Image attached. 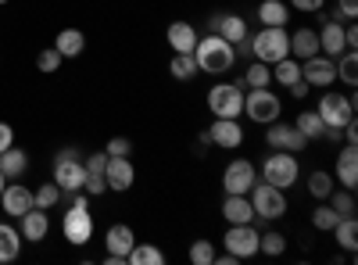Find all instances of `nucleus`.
<instances>
[{
    "instance_id": "f257e3e1",
    "label": "nucleus",
    "mask_w": 358,
    "mask_h": 265,
    "mask_svg": "<svg viewBox=\"0 0 358 265\" xmlns=\"http://www.w3.org/2000/svg\"><path fill=\"white\" fill-rule=\"evenodd\" d=\"M194 57H197V69L208 72V76H226L233 65H236V50L229 40H222L219 33H208L197 40L194 47Z\"/></svg>"
},
{
    "instance_id": "f03ea898",
    "label": "nucleus",
    "mask_w": 358,
    "mask_h": 265,
    "mask_svg": "<svg viewBox=\"0 0 358 265\" xmlns=\"http://www.w3.org/2000/svg\"><path fill=\"white\" fill-rule=\"evenodd\" d=\"M248 40H251L255 62H265V65H276L280 57L290 54V33H287V25H265L258 36H248Z\"/></svg>"
},
{
    "instance_id": "7ed1b4c3",
    "label": "nucleus",
    "mask_w": 358,
    "mask_h": 265,
    "mask_svg": "<svg viewBox=\"0 0 358 265\" xmlns=\"http://www.w3.org/2000/svg\"><path fill=\"white\" fill-rule=\"evenodd\" d=\"M319 119H322V126H326V133L322 136H330V140H337L341 136V129L355 119V101L351 97H341V94H326V97H319Z\"/></svg>"
},
{
    "instance_id": "20e7f679",
    "label": "nucleus",
    "mask_w": 358,
    "mask_h": 265,
    "mask_svg": "<svg viewBox=\"0 0 358 265\" xmlns=\"http://www.w3.org/2000/svg\"><path fill=\"white\" fill-rule=\"evenodd\" d=\"M62 229H65V241H69V244H76V248L90 244V237H94V215H90V208H86V197H83L79 190H76L72 208L65 212Z\"/></svg>"
},
{
    "instance_id": "39448f33",
    "label": "nucleus",
    "mask_w": 358,
    "mask_h": 265,
    "mask_svg": "<svg viewBox=\"0 0 358 265\" xmlns=\"http://www.w3.org/2000/svg\"><path fill=\"white\" fill-rule=\"evenodd\" d=\"M244 111L251 115V122L268 126V122L283 119V101L268 90V86H251V94L244 97Z\"/></svg>"
},
{
    "instance_id": "423d86ee",
    "label": "nucleus",
    "mask_w": 358,
    "mask_h": 265,
    "mask_svg": "<svg viewBox=\"0 0 358 265\" xmlns=\"http://www.w3.org/2000/svg\"><path fill=\"white\" fill-rule=\"evenodd\" d=\"M297 176H301V165H297V158L290 151H276V155H268L265 165H262V180L265 183H273L280 190H290L297 183Z\"/></svg>"
},
{
    "instance_id": "0eeeda50",
    "label": "nucleus",
    "mask_w": 358,
    "mask_h": 265,
    "mask_svg": "<svg viewBox=\"0 0 358 265\" xmlns=\"http://www.w3.org/2000/svg\"><path fill=\"white\" fill-rule=\"evenodd\" d=\"M208 111L215 119H236L244 111V90L236 83H215L208 90Z\"/></svg>"
},
{
    "instance_id": "6e6552de",
    "label": "nucleus",
    "mask_w": 358,
    "mask_h": 265,
    "mask_svg": "<svg viewBox=\"0 0 358 265\" xmlns=\"http://www.w3.org/2000/svg\"><path fill=\"white\" fill-rule=\"evenodd\" d=\"M251 208H255V215H262V219H283L287 215V194L280 190V187H273V183H255L251 187Z\"/></svg>"
},
{
    "instance_id": "1a4fd4ad",
    "label": "nucleus",
    "mask_w": 358,
    "mask_h": 265,
    "mask_svg": "<svg viewBox=\"0 0 358 265\" xmlns=\"http://www.w3.org/2000/svg\"><path fill=\"white\" fill-rule=\"evenodd\" d=\"M54 183L62 187V190H69V194L83 190V183H86V165L79 162L76 151H62V155L54 158Z\"/></svg>"
},
{
    "instance_id": "9d476101",
    "label": "nucleus",
    "mask_w": 358,
    "mask_h": 265,
    "mask_svg": "<svg viewBox=\"0 0 358 265\" xmlns=\"http://www.w3.org/2000/svg\"><path fill=\"white\" fill-rule=\"evenodd\" d=\"M255 183H258V169L248 158H233L222 172V190L226 194H251Z\"/></svg>"
},
{
    "instance_id": "9b49d317",
    "label": "nucleus",
    "mask_w": 358,
    "mask_h": 265,
    "mask_svg": "<svg viewBox=\"0 0 358 265\" xmlns=\"http://www.w3.org/2000/svg\"><path fill=\"white\" fill-rule=\"evenodd\" d=\"M258 237H262V233H258L251 222H236V226L226 229L222 248H226L233 258H251V255H258Z\"/></svg>"
},
{
    "instance_id": "f8f14e48",
    "label": "nucleus",
    "mask_w": 358,
    "mask_h": 265,
    "mask_svg": "<svg viewBox=\"0 0 358 265\" xmlns=\"http://www.w3.org/2000/svg\"><path fill=\"white\" fill-rule=\"evenodd\" d=\"M265 143L273 147V151H290V155H301L305 147H308V140L297 133V126H287L283 119L268 122V129H265Z\"/></svg>"
},
{
    "instance_id": "ddd939ff",
    "label": "nucleus",
    "mask_w": 358,
    "mask_h": 265,
    "mask_svg": "<svg viewBox=\"0 0 358 265\" xmlns=\"http://www.w3.org/2000/svg\"><path fill=\"white\" fill-rule=\"evenodd\" d=\"M301 79L308 86H319V90H326V86L337 83V62L326 54H315V57H305L301 62Z\"/></svg>"
},
{
    "instance_id": "4468645a",
    "label": "nucleus",
    "mask_w": 358,
    "mask_h": 265,
    "mask_svg": "<svg viewBox=\"0 0 358 265\" xmlns=\"http://www.w3.org/2000/svg\"><path fill=\"white\" fill-rule=\"evenodd\" d=\"M0 204H4V212L11 219H22L29 208H36V197H33V190H29L25 183H8L4 194H0Z\"/></svg>"
},
{
    "instance_id": "2eb2a0df",
    "label": "nucleus",
    "mask_w": 358,
    "mask_h": 265,
    "mask_svg": "<svg viewBox=\"0 0 358 265\" xmlns=\"http://www.w3.org/2000/svg\"><path fill=\"white\" fill-rule=\"evenodd\" d=\"M208 140H212L215 147H226V151H236V147L244 143V126L236 119H215L212 126H208Z\"/></svg>"
},
{
    "instance_id": "dca6fc26",
    "label": "nucleus",
    "mask_w": 358,
    "mask_h": 265,
    "mask_svg": "<svg viewBox=\"0 0 358 265\" xmlns=\"http://www.w3.org/2000/svg\"><path fill=\"white\" fill-rule=\"evenodd\" d=\"M104 244H108V255L118 258V265H122L126 255H129V248L136 244V233H133L126 222H115V226H108V233H104Z\"/></svg>"
},
{
    "instance_id": "f3484780",
    "label": "nucleus",
    "mask_w": 358,
    "mask_h": 265,
    "mask_svg": "<svg viewBox=\"0 0 358 265\" xmlns=\"http://www.w3.org/2000/svg\"><path fill=\"white\" fill-rule=\"evenodd\" d=\"M104 180H108V190L122 194L136 183V169L129 165V158H108V169H104Z\"/></svg>"
},
{
    "instance_id": "a211bd4d",
    "label": "nucleus",
    "mask_w": 358,
    "mask_h": 265,
    "mask_svg": "<svg viewBox=\"0 0 358 265\" xmlns=\"http://www.w3.org/2000/svg\"><path fill=\"white\" fill-rule=\"evenodd\" d=\"M319 50H322L326 57H334V62L348 50V43H344V25H341L337 18H330V22L319 29Z\"/></svg>"
},
{
    "instance_id": "6ab92c4d",
    "label": "nucleus",
    "mask_w": 358,
    "mask_h": 265,
    "mask_svg": "<svg viewBox=\"0 0 358 265\" xmlns=\"http://www.w3.org/2000/svg\"><path fill=\"white\" fill-rule=\"evenodd\" d=\"M165 40H169V47L176 50V54H194V47H197V29L190 25V22H172L169 25V33H165Z\"/></svg>"
},
{
    "instance_id": "aec40b11",
    "label": "nucleus",
    "mask_w": 358,
    "mask_h": 265,
    "mask_svg": "<svg viewBox=\"0 0 358 265\" xmlns=\"http://www.w3.org/2000/svg\"><path fill=\"white\" fill-rule=\"evenodd\" d=\"M222 219H226L229 226H236V222H251V219H255L251 197H248V194H226V201H222Z\"/></svg>"
},
{
    "instance_id": "412c9836",
    "label": "nucleus",
    "mask_w": 358,
    "mask_h": 265,
    "mask_svg": "<svg viewBox=\"0 0 358 265\" xmlns=\"http://www.w3.org/2000/svg\"><path fill=\"white\" fill-rule=\"evenodd\" d=\"M337 183L355 190L358 187V151H355V143L341 147V155H337Z\"/></svg>"
},
{
    "instance_id": "4be33fe9",
    "label": "nucleus",
    "mask_w": 358,
    "mask_h": 265,
    "mask_svg": "<svg viewBox=\"0 0 358 265\" xmlns=\"http://www.w3.org/2000/svg\"><path fill=\"white\" fill-rule=\"evenodd\" d=\"M290 54L297 57V62L322 54V50H319V33H315V29L305 25V29H297V33H290Z\"/></svg>"
},
{
    "instance_id": "5701e85b",
    "label": "nucleus",
    "mask_w": 358,
    "mask_h": 265,
    "mask_svg": "<svg viewBox=\"0 0 358 265\" xmlns=\"http://www.w3.org/2000/svg\"><path fill=\"white\" fill-rule=\"evenodd\" d=\"M47 229H50V219L43 208H29L22 215V241H43Z\"/></svg>"
},
{
    "instance_id": "b1692460",
    "label": "nucleus",
    "mask_w": 358,
    "mask_h": 265,
    "mask_svg": "<svg viewBox=\"0 0 358 265\" xmlns=\"http://www.w3.org/2000/svg\"><path fill=\"white\" fill-rule=\"evenodd\" d=\"M29 169V155L18 151V147L11 143L8 151H0V172L8 176V180H22V172Z\"/></svg>"
},
{
    "instance_id": "393cba45",
    "label": "nucleus",
    "mask_w": 358,
    "mask_h": 265,
    "mask_svg": "<svg viewBox=\"0 0 358 265\" xmlns=\"http://www.w3.org/2000/svg\"><path fill=\"white\" fill-rule=\"evenodd\" d=\"M83 47H86V36L79 33V29H62L57 40H54V50L62 54V57H79Z\"/></svg>"
},
{
    "instance_id": "a878e982",
    "label": "nucleus",
    "mask_w": 358,
    "mask_h": 265,
    "mask_svg": "<svg viewBox=\"0 0 358 265\" xmlns=\"http://www.w3.org/2000/svg\"><path fill=\"white\" fill-rule=\"evenodd\" d=\"M258 18H262V25H287L290 22V8L283 4V0H262Z\"/></svg>"
},
{
    "instance_id": "bb28decb",
    "label": "nucleus",
    "mask_w": 358,
    "mask_h": 265,
    "mask_svg": "<svg viewBox=\"0 0 358 265\" xmlns=\"http://www.w3.org/2000/svg\"><path fill=\"white\" fill-rule=\"evenodd\" d=\"M215 33L236 47L241 40H248V22H244L241 15H222V22H219V29H215Z\"/></svg>"
},
{
    "instance_id": "cd10ccee",
    "label": "nucleus",
    "mask_w": 358,
    "mask_h": 265,
    "mask_svg": "<svg viewBox=\"0 0 358 265\" xmlns=\"http://www.w3.org/2000/svg\"><path fill=\"white\" fill-rule=\"evenodd\" d=\"M22 251V233L8 222H0V262H15Z\"/></svg>"
},
{
    "instance_id": "c85d7f7f",
    "label": "nucleus",
    "mask_w": 358,
    "mask_h": 265,
    "mask_svg": "<svg viewBox=\"0 0 358 265\" xmlns=\"http://www.w3.org/2000/svg\"><path fill=\"white\" fill-rule=\"evenodd\" d=\"M334 233H337V244L344 251H355L358 248V219L355 215H341L337 226H334Z\"/></svg>"
},
{
    "instance_id": "c756f323",
    "label": "nucleus",
    "mask_w": 358,
    "mask_h": 265,
    "mask_svg": "<svg viewBox=\"0 0 358 265\" xmlns=\"http://www.w3.org/2000/svg\"><path fill=\"white\" fill-rule=\"evenodd\" d=\"M294 126H297V133H301L305 140H319L322 133H326V126H322V119H319V111H301L294 119Z\"/></svg>"
},
{
    "instance_id": "7c9ffc66",
    "label": "nucleus",
    "mask_w": 358,
    "mask_h": 265,
    "mask_svg": "<svg viewBox=\"0 0 358 265\" xmlns=\"http://www.w3.org/2000/svg\"><path fill=\"white\" fill-rule=\"evenodd\" d=\"M126 262H129V265H162L165 255H162L155 244H133L129 255H126Z\"/></svg>"
},
{
    "instance_id": "2f4dec72",
    "label": "nucleus",
    "mask_w": 358,
    "mask_h": 265,
    "mask_svg": "<svg viewBox=\"0 0 358 265\" xmlns=\"http://www.w3.org/2000/svg\"><path fill=\"white\" fill-rule=\"evenodd\" d=\"M273 79H276L280 86H290V83H297V79H301V62H294L290 54H287V57H280V62L273 65Z\"/></svg>"
},
{
    "instance_id": "473e14b6",
    "label": "nucleus",
    "mask_w": 358,
    "mask_h": 265,
    "mask_svg": "<svg viewBox=\"0 0 358 265\" xmlns=\"http://www.w3.org/2000/svg\"><path fill=\"white\" fill-rule=\"evenodd\" d=\"M334 187H337V183H334V176H330V172H322V169H315V172L308 176V194H312L315 201H326V197L334 194Z\"/></svg>"
},
{
    "instance_id": "72a5a7b5",
    "label": "nucleus",
    "mask_w": 358,
    "mask_h": 265,
    "mask_svg": "<svg viewBox=\"0 0 358 265\" xmlns=\"http://www.w3.org/2000/svg\"><path fill=\"white\" fill-rule=\"evenodd\" d=\"M169 72H172L179 83H187V79H194L201 69H197V57H194V54H176L172 65H169Z\"/></svg>"
},
{
    "instance_id": "f704fd0d",
    "label": "nucleus",
    "mask_w": 358,
    "mask_h": 265,
    "mask_svg": "<svg viewBox=\"0 0 358 265\" xmlns=\"http://www.w3.org/2000/svg\"><path fill=\"white\" fill-rule=\"evenodd\" d=\"M337 79H344L348 86L358 83V54H355V50H344V54L337 57Z\"/></svg>"
},
{
    "instance_id": "c9c22d12",
    "label": "nucleus",
    "mask_w": 358,
    "mask_h": 265,
    "mask_svg": "<svg viewBox=\"0 0 358 265\" xmlns=\"http://www.w3.org/2000/svg\"><path fill=\"white\" fill-rule=\"evenodd\" d=\"M337 219H341V215L330 208V204H319V208H312V226H315L319 233H334Z\"/></svg>"
},
{
    "instance_id": "e433bc0d",
    "label": "nucleus",
    "mask_w": 358,
    "mask_h": 265,
    "mask_svg": "<svg viewBox=\"0 0 358 265\" xmlns=\"http://www.w3.org/2000/svg\"><path fill=\"white\" fill-rule=\"evenodd\" d=\"M248 86H268L273 83V65H265V62H251L248 72H244Z\"/></svg>"
},
{
    "instance_id": "4c0bfd02",
    "label": "nucleus",
    "mask_w": 358,
    "mask_h": 265,
    "mask_svg": "<svg viewBox=\"0 0 358 265\" xmlns=\"http://www.w3.org/2000/svg\"><path fill=\"white\" fill-rule=\"evenodd\" d=\"M33 197H36V208H43V212H50V208H54V204H57V201H62V187H57V183H43V187H40V190H36Z\"/></svg>"
},
{
    "instance_id": "58836bf2",
    "label": "nucleus",
    "mask_w": 358,
    "mask_h": 265,
    "mask_svg": "<svg viewBox=\"0 0 358 265\" xmlns=\"http://www.w3.org/2000/svg\"><path fill=\"white\" fill-rule=\"evenodd\" d=\"M258 251L276 258V255L287 251V237H283V233H265V237H258Z\"/></svg>"
},
{
    "instance_id": "ea45409f",
    "label": "nucleus",
    "mask_w": 358,
    "mask_h": 265,
    "mask_svg": "<svg viewBox=\"0 0 358 265\" xmlns=\"http://www.w3.org/2000/svg\"><path fill=\"white\" fill-rule=\"evenodd\" d=\"M330 197H334L330 208H334L337 215H355V194H351L348 187H344V190H337V187H334V194H330Z\"/></svg>"
},
{
    "instance_id": "a19ab883",
    "label": "nucleus",
    "mask_w": 358,
    "mask_h": 265,
    "mask_svg": "<svg viewBox=\"0 0 358 265\" xmlns=\"http://www.w3.org/2000/svg\"><path fill=\"white\" fill-rule=\"evenodd\" d=\"M190 262H194V265H212V262H215L212 241H194V244H190Z\"/></svg>"
},
{
    "instance_id": "79ce46f5",
    "label": "nucleus",
    "mask_w": 358,
    "mask_h": 265,
    "mask_svg": "<svg viewBox=\"0 0 358 265\" xmlns=\"http://www.w3.org/2000/svg\"><path fill=\"white\" fill-rule=\"evenodd\" d=\"M62 62H65V57H62V54H57V50L50 47V50H40V57H36V69L50 76V72H57V69H62Z\"/></svg>"
},
{
    "instance_id": "37998d69",
    "label": "nucleus",
    "mask_w": 358,
    "mask_h": 265,
    "mask_svg": "<svg viewBox=\"0 0 358 265\" xmlns=\"http://www.w3.org/2000/svg\"><path fill=\"white\" fill-rule=\"evenodd\" d=\"M83 190H86L90 197H101V194H108V180H104V172H86V183H83Z\"/></svg>"
},
{
    "instance_id": "c03bdc74",
    "label": "nucleus",
    "mask_w": 358,
    "mask_h": 265,
    "mask_svg": "<svg viewBox=\"0 0 358 265\" xmlns=\"http://www.w3.org/2000/svg\"><path fill=\"white\" fill-rule=\"evenodd\" d=\"M129 151H133V143H129L126 136L108 140V158H129Z\"/></svg>"
},
{
    "instance_id": "a18cd8bd",
    "label": "nucleus",
    "mask_w": 358,
    "mask_h": 265,
    "mask_svg": "<svg viewBox=\"0 0 358 265\" xmlns=\"http://www.w3.org/2000/svg\"><path fill=\"white\" fill-rule=\"evenodd\" d=\"M322 4H326V0H290V8L294 11H305V15H319Z\"/></svg>"
},
{
    "instance_id": "49530a36",
    "label": "nucleus",
    "mask_w": 358,
    "mask_h": 265,
    "mask_svg": "<svg viewBox=\"0 0 358 265\" xmlns=\"http://www.w3.org/2000/svg\"><path fill=\"white\" fill-rule=\"evenodd\" d=\"M355 15H358V0H337V18L355 22Z\"/></svg>"
},
{
    "instance_id": "de8ad7c7",
    "label": "nucleus",
    "mask_w": 358,
    "mask_h": 265,
    "mask_svg": "<svg viewBox=\"0 0 358 265\" xmlns=\"http://www.w3.org/2000/svg\"><path fill=\"white\" fill-rule=\"evenodd\" d=\"M83 165H86V172H104V169H108V151H101V155H90Z\"/></svg>"
},
{
    "instance_id": "09e8293b",
    "label": "nucleus",
    "mask_w": 358,
    "mask_h": 265,
    "mask_svg": "<svg viewBox=\"0 0 358 265\" xmlns=\"http://www.w3.org/2000/svg\"><path fill=\"white\" fill-rule=\"evenodd\" d=\"M11 143H15V129L8 122H0V151H8Z\"/></svg>"
},
{
    "instance_id": "8fccbe9b",
    "label": "nucleus",
    "mask_w": 358,
    "mask_h": 265,
    "mask_svg": "<svg viewBox=\"0 0 358 265\" xmlns=\"http://www.w3.org/2000/svg\"><path fill=\"white\" fill-rule=\"evenodd\" d=\"M344 43H348V50H355V47H358V29H355V22L344 29Z\"/></svg>"
},
{
    "instance_id": "3c124183",
    "label": "nucleus",
    "mask_w": 358,
    "mask_h": 265,
    "mask_svg": "<svg viewBox=\"0 0 358 265\" xmlns=\"http://www.w3.org/2000/svg\"><path fill=\"white\" fill-rule=\"evenodd\" d=\"M287 90H290L294 97H308V83H305V79H297V83H290V86H287Z\"/></svg>"
},
{
    "instance_id": "603ef678",
    "label": "nucleus",
    "mask_w": 358,
    "mask_h": 265,
    "mask_svg": "<svg viewBox=\"0 0 358 265\" xmlns=\"http://www.w3.org/2000/svg\"><path fill=\"white\" fill-rule=\"evenodd\" d=\"M4 187H8V176H4V172H0V194H4Z\"/></svg>"
},
{
    "instance_id": "864d4df0",
    "label": "nucleus",
    "mask_w": 358,
    "mask_h": 265,
    "mask_svg": "<svg viewBox=\"0 0 358 265\" xmlns=\"http://www.w3.org/2000/svg\"><path fill=\"white\" fill-rule=\"evenodd\" d=\"M0 4H8V0H0Z\"/></svg>"
}]
</instances>
